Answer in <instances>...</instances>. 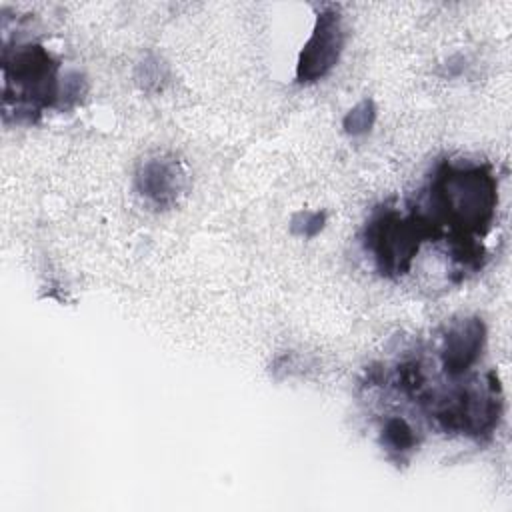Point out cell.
Wrapping results in <instances>:
<instances>
[{"label":"cell","instance_id":"2","mask_svg":"<svg viewBox=\"0 0 512 512\" xmlns=\"http://www.w3.org/2000/svg\"><path fill=\"white\" fill-rule=\"evenodd\" d=\"M422 240H426L422 224L412 214L404 218L392 208L374 212L364 226V248L384 276L408 272Z\"/></svg>","mask_w":512,"mask_h":512},{"label":"cell","instance_id":"7","mask_svg":"<svg viewBox=\"0 0 512 512\" xmlns=\"http://www.w3.org/2000/svg\"><path fill=\"white\" fill-rule=\"evenodd\" d=\"M382 442L386 444L388 450L404 454L416 448V434H414V428L404 418L394 416L384 422Z\"/></svg>","mask_w":512,"mask_h":512},{"label":"cell","instance_id":"8","mask_svg":"<svg viewBox=\"0 0 512 512\" xmlns=\"http://www.w3.org/2000/svg\"><path fill=\"white\" fill-rule=\"evenodd\" d=\"M372 118H374L372 104L370 102H362L354 110H350V114L344 120V126H346L348 132L360 134V132H366L372 126Z\"/></svg>","mask_w":512,"mask_h":512},{"label":"cell","instance_id":"6","mask_svg":"<svg viewBox=\"0 0 512 512\" xmlns=\"http://www.w3.org/2000/svg\"><path fill=\"white\" fill-rule=\"evenodd\" d=\"M176 168L174 164L152 160L144 166V172L138 176L142 194L154 198L156 202H166L174 196V184H176Z\"/></svg>","mask_w":512,"mask_h":512},{"label":"cell","instance_id":"1","mask_svg":"<svg viewBox=\"0 0 512 512\" xmlns=\"http://www.w3.org/2000/svg\"><path fill=\"white\" fill-rule=\"evenodd\" d=\"M498 204V184L486 164L442 162L430 178L426 206L412 208L428 238L446 234L450 252L466 266L478 264L476 244L492 226Z\"/></svg>","mask_w":512,"mask_h":512},{"label":"cell","instance_id":"3","mask_svg":"<svg viewBox=\"0 0 512 512\" xmlns=\"http://www.w3.org/2000/svg\"><path fill=\"white\" fill-rule=\"evenodd\" d=\"M58 64L52 56L34 44L20 46L10 58L4 56V86H16V110L38 114L58 98Z\"/></svg>","mask_w":512,"mask_h":512},{"label":"cell","instance_id":"5","mask_svg":"<svg viewBox=\"0 0 512 512\" xmlns=\"http://www.w3.org/2000/svg\"><path fill=\"white\" fill-rule=\"evenodd\" d=\"M486 338L484 322L480 318H466L454 322L442 336L440 360L450 378H458L476 364Z\"/></svg>","mask_w":512,"mask_h":512},{"label":"cell","instance_id":"4","mask_svg":"<svg viewBox=\"0 0 512 512\" xmlns=\"http://www.w3.org/2000/svg\"><path fill=\"white\" fill-rule=\"evenodd\" d=\"M342 26L340 16L334 8L322 10L316 18L314 32L306 42L296 76L300 82H314L330 72V68L338 62L342 50Z\"/></svg>","mask_w":512,"mask_h":512}]
</instances>
